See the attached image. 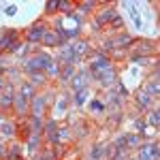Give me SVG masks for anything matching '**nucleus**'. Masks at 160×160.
Instances as JSON below:
<instances>
[{
    "label": "nucleus",
    "instance_id": "obj_29",
    "mask_svg": "<svg viewBox=\"0 0 160 160\" xmlns=\"http://www.w3.org/2000/svg\"><path fill=\"white\" fill-rule=\"evenodd\" d=\"M2 135H7V137L13 135V126L11 124H4V126H2Z\"/></svg>",
    "mask_w": 160,
    "mask_h": 160
},
{
    "label": "nucleus",
    "instance_id": "obj_15",
    "mask_svg": "<svg viewBox=\"0 0 160 160\" xmlns=\"http://www.w3.org/2000/svg\"><path fill=\"white\" fill-rule=\"evenodd\" d=\"M130 43H132V38L124 34L122 38H115L113 43H109V47H126V45H130Z\"/></svg>",
    "mask_w": 160,
    "mask_h": 160
},
{
    "label": "nucleus",
    "instance_id": "obj_11",
    "mask_svg": "<svg viewBox=\"0 0 160 160\" xmlns=\"http://www.w3.org/2000/svg\"><path fill=\"white\" fill-rule=\"evenodd\" d=\"M62 60L66 62V64H75V62H77V58H75L73 47H71V45H62Z\"/></svg>",
    "mask_w": 160,
    "mask_h": 160
},
{
    "label": "nucleus",
    "instance_id": "obj_32",
    "mask_svg": "<svg viewBox=\"0 0 160 160\" xmlns=\"http://www.w3.org/2000/svg\"><path fill=\"white\" fill-rule=\"evenodd\" d=\"M90 107H92V111H100V109H102V105H100L98 100H94V102H92Z\"/></svg>",
    "mask_w": 160,
    "mask_h": 160
},
{
    "label": "nucleus",
    "instance_id": "obj_10",
    "mask_svg": "<svg viewBox=\"0 0 160 160\" xmlns=\"http://www.w3.org/2000/svg\"><path fill=\"white\" fill-rule=\"evenodd\" d=\"M43 43H45V45H51V47H56V45H64L56 32H45V34H43Z\"/></svg>",
    "mask_w": 160,
    "mask_h": 160
},
{
    "label": "nucleus",
    "instance_id": "obj_28",
    "mask_svg": "<svg viewBox=\"0 0 160 160\" xmlns=\"http://www.w3.org/2000/svg\"><path fill=\"white\" fill-rule=\"evenodd\" d=\"M37 148H38V135H34L32 139H30V152H34Z\"/></svg>",
    "mask_w": 160,
    "mask_h": 160
},
{
    "label": "nucleus",
    "instance_id": "obj_19",
    "mask_svg": "<svg viewBox=\"0 0 160 160\" xmlns=\"http://www.w3.org/2000/svg\"><path fill=\"white\" fill-rule=\"evenodd\" d=\"M30 128H32V132H34V135H38V132H41V128H43V122H41V118H34Z\"/></svg>",
    "mask_w": 160,
    "mask_h": 160
},
{
    "label": "nucleus",
    "instance_id": "obj_23",
    "mask_svg": "<svg viewBox=\"0 0 160 160\" xmlns=\"http://www.w3.org/2000/svg\"><path fill=\"white\" fill-rule=\"evenodd\" d=\"M137 96H139V102H141V107H148V94H145V92H143V90H141V92H137Z\"/></svg>",
    "mask_w": 160,
    "mask_h": 160
},
{
    "label": "nucleus",
    "instance_id": "obj_31",
    "mask_svg": "<svg viewBox=\"0 0 160 160\" xmlns=\"http://www.w3.org/2000/svg\"><path fill=\"white\" fill-rule=\"evenodd\" d=\"M94 7V2H81V11H90Z\"/></svg>",
    "mask_w": 160,
    "mask_h": 160
},
{
    "label": "nucleus",
    "instance_id": "obj_30",
    "mask_svg": "<svg viewBox=\"0 0 160 160\" xmlns=\"http://www.w3.org/2000/svg\"><path fill=\"white\" fill-rule=\"evenodd\" d=\"M124 145H126V139H124V137H120V139L115 141V148H118V149H124Z\"/></svg>",
    "mask_w": 160,
    "mask_h": 160
},
{
    "label": "nucleus",
    "instance_id": "obj_4",
    "mask_svg": "<svg viewBox=\"0 0 160 160\" xmlns=\"http://www.w3.org/2000/svg\"><path fill=\"white\" fill-rule=\"evenodd\" d=\"M96 77L100 79L102 86H111V83L115 81V71H113V68H105V71H100Z\"/></svg>",
    "mask_w": 160,
    "mask_h": 160
},
{
    "label": "nucleus",
    "instance_id": "obj_2",
    "mask_svg": "<svg viewBox=\"0 0 160 160\" xmlns=\"http://www.w3.org/2000/svg\"><path fill=\"white\" fill-rule=\"evenodd\" d=\"M49 58L45 56V53H41V56H37V58H32V60L28 62V71H38V68H47V64H49Z\"/></svg>",
    "mask_w": 160,
    "mask_h": 160
},
{
    "label": "nucleus",
    "instance_id": "obj_25",
    "mask_svg": "<svg viewBox=\"0 0 160 160\" xmlns=\"http://www.w3.org/2000/svg\"><path fill=\"white\" fill-rule=\"evenodd\" d=\"M149 124H152V126H154V128H156V126H158V111H152V113H149V120H148Z\"/></svg>",
    "mask_w": 160,
    "mask_h": 160
},
{
    "label": "nucleus",
    "instance_id": "obj_12",
    "mask_svg": "<svg viewBox=\"0 0 160 160\" xmlns=\"http://www.w3.org/2000/svg\"><path fill=\"white\" fill-rule=\"evenodd\" d=\"M43 109H45V98L37 96V98L32 100V113H34V118H41Z\"/></svg>",
    "mask_w": 160,
    "mask_h": 160
},
{
    "label": "nucleus",
    "instance_id": "obj_20",
    "mask_svg": "<svg viewBox=\"0 0 160 160\" xmlns=\"http://www.w3.org/2000/svg\"><path fill=\"white\" fill-rule=\"evenodd\" d=\"M19 94H22L26 100H30V98H32V86H28V83H26V86L22 88V92H19Z\"/></svg>",
    "mask_w": 160,
    "mask_h": 160
},
{
    "label": "nucleus",
    "instance_id": "obj_22",
    "mask_svg": "<svg viewBox=\"0 0 160 160\" xmlns=\"http://www.w3.org/2000/svg\"><path fill=\"white\" fill-rule=\"evenodd\" d=\"M124 139H126V145H130V148L139 145V137H135V135H128V137H124Z\"/></svg>",
    "mask_w": 160,
    "mask_h": 160
},
{
    "label": "nucleus",
    "instance_id": "obj_5",
    "mask_svg": "<svg viewBox=\"0 0 160 160\" xmlns=\"http://www.w3.org/2000/svg\"><path fill=\"white\" fill-rule=\"evenodd\" d=\"M43 34H45L43 22H37V26H34V28L28 32V41H32V43H34V41H41V38H43Z\"/></svg>",
    "mask_w": 160,
    "mask_h": 160
},
{
    "label": "nucleus",
    "instance_id": "obj_7",
    "mask_svg": "<svg viewBox=\"0 0 160 160\" xmlns=\"http://www.w3.org/2000/svg\"><path fill=\"white\" fill-rule=\"evenodd\" d=\"M86 83H88V73H79L77 77H73V90L79 92V90H86Z\"/></svg>",
    "mask_w": 160,
    "mask_h": 160
},
{
    "label": "nucleus",
    "instance_id": "obj_17",
    "mask_svg": "<svg viewBox=\"0 0 160 160\" xmlns=\"http://www.w3.org/2000/svg\"><path fill=\"white\" fill-rule=\"evenodd\" d=\"M75 68H73V64H66V66H64V68H62V79H73V77H75Z\"/></svg>",
    "mask_w": 160,
    "mask_h": 160
},
{
    "label": "nucleus",
    "instance_id": "obj_33",
    "mask_svg": "<svg viewBox=\"0 0 160 160\" xmlns=\"http://www.w3.org/2000/svg\"><path fill=\"white\" fill-rule=\"evenodd\" d=\"M15 11H17L15 7H7V9H4V13H7V15H15Z\"/></svg>",
    "mask_w": 160,
    "mask_h": 160
},
{
    "label": "nucleus",
    "instance_id": "obj_9",
    "mask_svg": "<svg viewBox=\"0 0 160 160\" xmlns=\"http://www.w3.org/2000/svg\"><path fill=\"white\" fill-rule=\"evenodd\" d=\"M11 102H13V88L9 86L4 92H2V98H0V107L2 109H9L11 107Z\"/></svg>",
    "mask_w": 160,
    "mask_h": 160
},
{
    "label": "nucleus",
    "instance_id": "obj_34",
    "mask_svg": "<svg viewBox=\"0 0 160 160\" xmlns=\"http://www.w3.org/2000/svg\"><path fill=\"white\" fill-rule=\"evenodd\" d=\"M135 126H137V130H139V132H143V130H145V124H143V122H137Z\"/></svg>",
    "mask_w": 160,
    "mask_h": 160
},
{
    "label": "nucleus",
    "instance_id": "obj_24",
    "mask_svg": "<svg viewBox=\"0 0 160 160\" xmlns=\"http://www.w3.org/2000/svg\"><path fill=\"white\" fill-rule=\"evenodd\" d=\"M88 98V90H79V94H77V105H83Z\"/></svg>",
    "mask_w": 160,
    "mask_h": 160
},
{
    "label": "nucleus",
    "instance_id": "obj_13",
    "mask_svg": "<svg viewBox=\"0 0 160 160\" xmlns=\"http://www.w3.org/2000/svg\"><path fill=\"white\" fill-rule=\"evenodd\" d=\"M15 41H17V34H15L13 30H11V32H7V37H2V41H0V49H9Z\"/></svg>",
    "mask_w": 160,
    "mask_h": 160
},
{
    "label": "nucleus",
    "instance_id": "obj_3",
    "mask_svg": "<svg viewBox=\"0 0 160 160\" xmlns=\"http://www.w3.org/2000/svg\"><path fill=\"white\" fill-rule=\"evenodd\" d=\"M94 58H96V60L92 62V66H90V71H92V73L94 75H98L100 71H105V68H109V60H107V56H94Z\"/></svg>",
    "mask_w": 160,
    "mask_h": 160
},
{
    "label": "nucleus",
    "instance_id": "obj_8",
    "mask_svg": "<svg viewBox=\"0 0 160 160\" xmlns=\"http://www.w3.org/2000/svg\"><path fill=\"white\" fill-rule=\"evenodd\" d=\"M13 105H15V111H17L19 115H24L26 111H28V100H26L22 94H17V96L13 98Z\"/></svg>",
    "mask_w": 160,
    "mask_h": 160
},
{
    "label": "nucleus",
    "instance_id": "obj_37",
    "mask_svg": "<svg viewBox=\"0 0 160 160\" xmlns=\"http://www.w3.org/2000/svg\"><path fill=\"white\" fill-rule=\"evenodd\" d=\"M0 90H2V79H0Z\"/></svg>",
    "mask_w": 160,
    "mask_h": 160
},
{
    "label": "nucleus",
    "instance_id": "obj_16",
    "mask_svg": "<svg viewBox=\"0 0 160 160\" xmlns=\"http://www.w3.org/2000/svg\"><path fill=\"white\" fill-rule=\"evenodd\" d=\"M102 154H105V148H102V143H98L96 148L92 149V154H90V160H98Z\"/></svg>",
    "mask_w": 160,
    "mask_h": 160
},
{
    "label": "nucleus",
    "instance_id": "obj_6",
    "mask_svg": "<svg viewBox=\"0 0 160 160\" xmlns=\"http://www.w3.org/2000/svg\"><path fill=\"white\" fill-rule=\"evenodd\" d=\"M45 132H47V139H49L51 143H58V126H56L53 120H49V122L45 124Z\"/></svg>",
    "mask_w": 160,
    "mask_h": 160
},
{
    "label": "nucleus",
    "instance_id": "obj_26",
    "mask_svg": "<svg viewBox=\"0 0 160 160\" xmlns=\"http://www.w3.org/2000/svg\"><path fill=\"white\" fill-rule=\"evenodd\" d=\"M45 71H47V73H49V75H58V64H56V62H49Z\"/></svg>",
    "mask_w": 160,
    "mask_h": 160
},
{
    "label": "nucleus",
    "instance_id": "obj_18",
    "mask_svg": "<svg viewBox=\"0 0 160 160\" xmlns=\"http://www.w3.org/2000/svg\"><path fill=\"white\" fill-rule=\"evenodd\" d=\"M113 19H115V13H113V11H105V13H102V15L98 17V24H105V22H113ZM98 24H96V26H98Z\"/></svg>",
    "mask_w": 160,
    "mask_h": 160
},
{
    "label": "nucleus",
    "instance_id": "obj_35",
    "mask_svg": "<svg viewBox=\"0 0 160 160\" xmlns=\"http://www.w3.org/2000/svg\"><path fill=\"white\" fill-rule=\"evenodd\" d=\"M113 160H126V154H124V152H122V154H118V156H115V158H113Z\"/></svg>",
    "mask_w": 160,
    "mask_h": 160
},
{
    "label": "nucleus",
    "instance_id": "obj_27",
    "mask_svg": "<svg viewBox=\"0 0 160 160\" xmlns=\"http://www.w3.org/2000/svg\"><path fill=\"white\" fill-rule=\"evenodd\" d=\"M45 7H47V13H53L56 9H58V0H49Z\"/></svg>",
    "mask_w": 160,
    "mask_h": 160
},
{
    "label": "nucleus",
    "instance_id": "obj_21",
    "mask_svg": "<svg viewBox=\"0 0 160 160\" xmlns=\"http://www.w3.org/2000/svg\"><path fill=\"white\" fill-rule=\"evenodd\" d=\"M58 7H60L64 13H68L71 15V11H73V2H66V0H62V2H58Z\"/></svg>",
    "mask_w": 160,
    "mask_h": 160
},
{
    "label": "nucleus",
    "instance_id": "obj_14",
    "mask_svg": "<svg viewBox=\"0 0 160 160\" xmlns=\"http://www.w3.org/2000/svg\"><path fill=\"white\" fill-rule=\"evenodd\" d=\"M73 53H75V58L79 60L83 53H88V43L86 41H77V43L73 45Z\"/></svg>",
    "mask_w": 160,
    "mask_h": 160
},
{
    "label": "nucleus",
    "instance_id": "obj_1",
    "mask_svg": "<svg viewBox=\"0 0 160 160\" xmlns=\"http://www.w3.org/2000/svg\"><path fill=\"white\" fill-rule=\"evenodd\" d=\"M139 160H158V143H149L145 148H141Z\"/></svg>",
    "mask_w": 160,
    "mask_h": 160
},
{
    "label": "nucleus",
    "instance_id": "obj_36",
    "mask_svg": "<svg viewBox=\"0 0 160 160\" xmlns=\"http://www.w3.org/2000/svg\"><path fill=\"white\" fill-rule=\"evenodd\" d=\"M38 160H53V156H43V158H38Z\"/></svg>",
    "mask_w": 160,
    "mask_h": 160
}]
</instances>
